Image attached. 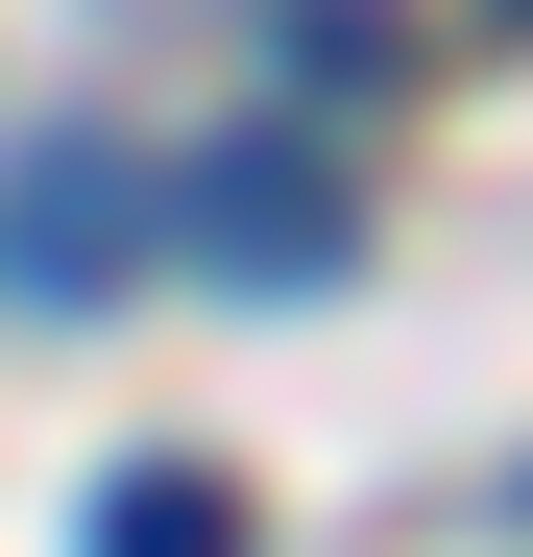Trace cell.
Returning <instances> with one entry per match:
<instances>
[{"label": "cell", "mask_w": 533, "mask_h": 557, "mask_svg": "<svg viewBox=\"0 0 533 557\" xmlns=\"http://www.w3.org/2000/svg\"><path fill=\"white\" fill-rule=\"evenodd\" d=\"M170 243H195V267H339V195H315V170H195V219H170Z\"/></svg>", "instance_id": "obj_1"}, {"label": "cell", "mask_w": 533, "mask_h": 557, "mask_svg": "<svg viewBox=\"0 0 533 557\" xmlns=\"http://www.w3.org/2000/svg\"><path fill=\"white\" fill-rule=\"evenodd\" d=\"M98 557H266V509L219 485V460H122V485H98Z\"/></svg>", "instance_id": "obj_2"}, {"label": "cell", "mask_w": 533, "mask_h": 557, "mask_svg": "<svg viewBox=\"0 0 533 557\" xmlns=\"http://www.w3.org/2000/svg\"><path fill=\"white\" fill-rule=\"evenodd\" d=\"M0 267H49V292H122V267H146L122 170H25V219H0Z\"/></svg>", "instance_id": "obj_3"}]
</instances>
